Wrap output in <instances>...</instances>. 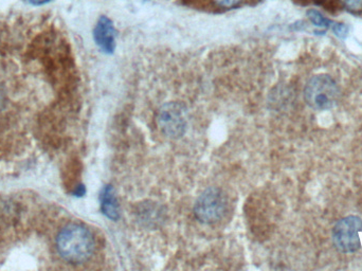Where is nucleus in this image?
<instances>
[{"instance_id": "1", "label": "nucleus", "mask_w": 362, "mask_h": 271, "mask_svg": "<svg viewBox=\"0 0 362 271\" xmlns=\"http://www.w3.org/2000/svg\"><path fill=\"white\" fill-rule=\"evenodd\" d=\"M57 248L59 255L68 263L82 264L93 255L95 238L84 226L70 224L57 234Z\"/></svg>"}, {"instance_id": "2", "label": "nucleus", "mask_w": 362, "mask_h": 271, "mask_svg": "<svg viewBox=\"0 0 362 271\" xmlns=\"http://www.w3.org/2000/svg\"><path fill=\"white\" fill-rule=\"evenodd\" d=\"M339 97L337 83L327 74L313 76L304 88V99L313 110H331L337 105Z\"/></svg>"}, {"instance_id": "3", "label": "nucleus", "mask_w": 362, "mask_h": 271, "mask_svg": "<svg viewBox=\"0 0 362 271\" xmlns=\"http://www.w3.org/2000/svg\"><path fill=\"white\" fill-rule=\"evenodd\" d=\"M227 210V197L217 188H209L198 197L194 208L196 219L200 223L211 225L223 219Z\"/></svg>"}, {"instance_id": "4", "label": "nucleus", "mask_w": 362, "mask_h": 271, "mask_svg": "<svg viewBox=\"0 0 362 271\" xmlns=\"http://www.w3.org/2000/svg\"><path fill=\"white\" fill-rule=\"evenodd\" d=\"M333 242L342 253H353L362 246V221L358 217L340 219L333 229Z\"/></svg>"}, {"instance_id": "5", "label": "nucleus", "mask_w": 362, "mask_h": 271, "mask_svg": "<svg viewBox=\"0 0 362 271\" xmlns=\"http://www.w3.org/2000/svg\"><path fill=\"white\" fill-rule=\"evenodd\" d=\"M157 123L165 136L174 139L180 138L187 129L185 108L178 103L165 104L159 110Z\"/></svg>"}, {"instance_id": "6", "label": "nucleus", "mask_w": 362, "mask_h": 271, "mask_svg": "<svg viewBox=\"0 0 362 271\" xmlns=\"http://www.w3.org/2000/svg\"><path fill=\"white\" fill-rule=\"evenodd\" d=\"M116 28L112 19L107 16H101L93 30L95 42L105 53H112L116 49Z\"/></svg>"}, {"instance_id": "7", "label": "nucleus", "mask_w": 362, "mask_h": 271, "mask_svg": "<svg viewBox=\"0 0 362 271\" xmlns=\"http://www.w3.org/2000/svg\"><path fill=\"white\" fill-rule=\"evenodd\" d=\"M102 210L106 217L112 219L119 217V206L112 188L106 187L102 194Z\"/></svg>"}, {"instance_id": "8", "label": "nucleus", "mask_w": 362, "mask_h": 271, "mask_svg": "<svg viewBox=\"0 0 362 271\" xmlns=\"http://www.w3.org/2000/svg\"><path fill=\"white\" fill-rule=\"evenodd\" d=\"M308 18L310 19L313 23H314L316 27L319 28H329V25H331L332 21H329V19L325 18L322 14H321L319 11L317 10H310L308 12Z\"/></svg>"}, {"instance_id": "9", "label": "nucleus", "mask_w": 362, "mask_h": 271, "mask_svg": "<svg viewBox=\"0 0 362 271\" xmlns=\"http://www.w3.org/2000/svg\"><path fill=\"white\" fill-rule=\"evenodd\" d=\"M213 4L221 8H234L240 6L244 0H212Z\"/></svg>"}, {"instance_id": "10", "label": "nucleus", "mask_w": 362, "mask_h": 271, "mask_svg": "<svg viewBox=\"0 0 362 271\" xmlns=\"http://www.w3.org/2000/svg\"><path fill=\"white\" fill-rule=\"evenodd\" d=\"M348 10L352 12H362V0H340Z\"/></svg>"}, {"instance_id": "11", "label": "nucleus", "mask_w": 362, "mask_h": 271, "mask_svg": "<svg viewBox=\"0 0 362 271\" xmlns=\"http://www.w3.org/2000/svg\"><path fill=\"white\" fill-rule=\"evenodd\" d=\"M333 30L336 35L339 36L340 38H346V33H348V29H346V25H342V23H335V25H333Z\"/></svg>"}, {"instance_id": "12", "label": "nucleus", "mask_w": 362, "mask_h": 271, "mask_svg": "<svg viewBox=\"0 0 362 271\" xmlns=\"http://www.w3.org/2000/svg\"><path fill=\"white\" fill-rule=\"evenodd\" d=\"M25 1L31 4V6H42V4H49L52 0H25Z\"/></svg>"}]
</instances>
